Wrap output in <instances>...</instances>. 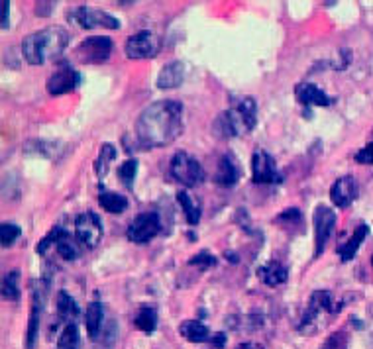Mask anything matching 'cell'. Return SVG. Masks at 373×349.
I'll use <instances>...</instances> for the list:
<instances>
[{
  "label": "cell",
  "instance_id": "cell-1",
  "mask_svg": "<svg viewBox=\"0 0 373 349\" xmlns=\"http://www.w3.org/2000/svg\"><path fill=\"white\" fill-rule=\"evenodd\" d=\"M183 131V104L179 101H155L142 110L136 122V135L144 147H165Z\"/></svg>",
  "mask_w": 373,
  "mask_h": 349
},
{
  "label": "cell",
  "instance_id": "cell-2",
  "mask_svg": "<svg viewBox=\"0 0 373 349\" xmlns=\"http://www.w3.org/2000/svg\"><path fill=\"white\" fill-rule=\"evenodd\" d=\"M71 36L60 26L44 28L30 34L22 42V55L30 65H44L51 59H57L65 51Z\"/></svg>",
  "mask_w": 373,
  "mask_h": 349
},
{
  "label": "cell",
  "instance_id": "cell-3",
  "mask_svg": "<svg viewBox=\"0 0 373 349\" xmlns=\"http://www.w3.org/2000/svg\"><path fill=\"white\" fill-rule=\"evenodd\" d=\"M257 124V104L252 96L240 99L230 110H226L214 120V131L220 140L238 138L250 133Z\"/></svg>",
  "mask_w": 373,
  "mask_h": 349
},
{
  "label": "cell",
  "instance_id": "cell-4",
  "mask_svg": "<svg viewBox=\"0 0 373 349\" xmlns=\"http://www.w3.org/2000/svg\"><path fill=\"white\" fill-rule=\"evenodd\" d=\"M169 173L171 177L185 185V187H196L205 181V169L193 155H189L187 151H177L171 163H169Z\"/></svg>",
  "mask_w": 373,
  "mask_h": 349
},
{
  "label": "cell",
  "instance_id": "cell-5",
  "mask_svg": "<svg viewBox=\"0 0 373 349\" xmlns=\"http://www.w3.org/2000/svg\"><path fill=\"white\" fill-rule=\"evenodd\" d=\"M75 237L83 248H97L103 240V222L94 212H83L75 220Z\"/></svg>",
  "mask_w": 373,
  "mask_h": 349
},
{
  "label": "cell",
  "instance_id": "cell-6",
  "mask_svg": "<svg viewBox=\"0 0 373 349\" xmlns=\"http://www.w3.org/2000/svg\"><path fill=\"white\" fill-rule=\"evenodd\" d=\"M112 53V40L106 36H94V38H87L85 42L77 45L75 55L81 63H89V65H97V63H105L106 59Z\"/></svg>",
  "mask_w": 373,
  "mask_h": 349
},
{
  "label": "cell",
  "instance_id": "cell-7",
  "mask_svg": "<svg viewBox=\"0 0 373 349\" xmlns=\"http://www.w3.org/2000/svg\"><path fill=\"white\" fill-rule=\"evenodd\" d=\"M252 179L257 185H279L283 181V174L268 151L257 149L252 155Z\"/></svg>",
  "mask_w": 373,
  "mask_h": 349
},
{
  "label": "cell",
  "instance_id": "cell-8",
  "mask_svg": "<svg viewBox=\"0 0 373 349\" xmlns=\"http://www.w3.org/2000/svg\"><path fill=\"white\" fill-rule=\"evenodd\" d=\"M124 49L130 59H151L159 53L162 42L155 34H151L148 29H142L126 40Z\"/></svg>",
  "mask_w": 373,
  "mask_h": 349
},
{
  "label": "cell",
  "instance_id": "cell-9",
  "mask_svg": "<svg viewBox=\"0 0 373 349\" xmlns=\"http://www.w3.org/2000/svg\"><path fill=\"white\" fill-rule=\"evenodd\" d=\"M162 230V220L157 212H144V214H138L132 224L128 226V240L134 242V244H148L151 242L157 233Z\"/></svg>",
  "mask_w": 373,
  "mask_h": 349
},
{
  "label": "cell",
  "instance_id": "cell-10",
  "mask_svg": "<svg viewBox=\"0 0 373 349\" xmlns=\"http://www.w3.org/2000/svg\"><path fill=\"white\" fill-rule=\"evenodd\" d=\"M314 222V257H318L324 246L329 242V237L332 235V230L336 226V212L329 208V206H316L313 214Z\"/></svg>",
  "mask_w": 373,
  "mask_h": 349
},
{
  "label": "cell",
  "instance_id": "cell-11",
  "mask_svg": "<svg viewBox=\"0 0 373 349\" xmlns=\"http://www.w3.org/2000/svg\"><path fill=\"white\" fill-rule=\"evenodd\" d=\"M340 310V306L334 305L332 300V294L330 291H314L311 300H309V306L303 314V320H300V326L298 330L300 332H309V326L318 320V316L322 312H330V314H336Z\"/></svg>",
  "mask_w": 373,
  "mask_h": 349
},
{
  "label": "cell",
  "instance_id": "cell-12",
  "mask_svg": "<svg viewBox=\"0 0 373 349\" xmlns=\"http://www.w3.org/2000/svg\"><path fill=\"white\" fill-rule=\"evenodd\" d=\"M81 85V75L79 71H75L69 63H61L60 69L53 71V75L47 79V92L51 96H61V94H67Z\"/></svg>",
  "mask_w": 373,
  "mask_h": 349
},
{
  "label": "cell",
  "instance_id": "cell-13",
  "mask_svg": "<svg viewBox=\"0 0 373 349\" xmlns=\"http://www.w3.org/2000/svg\"><path fill=\"white\" fill-rule=\"evenodd\" d=\"M71 20H75L81 28L90 29L94 26H105L110 29L120 28V20L110 16L108 12H101V10H92L90 6H77L73 12L69 14Z\"/></svg>",
  "mask_w": 373,
  "mask_h": 349
},
{
  "label": "cell",
  "instance_id": "cell-14",
  "mask_svg": "<svg viewBox=\"0 0 373 349\" xmlns=\"http://www.w3.org/2000/svg\"><path fill=\"white\" fill-rule=\"evenodd\" d=\"M45 302V289L38 287L31 291V308L30 318H28V332H26V348L34 349L38 341V330H40V318Z\"/></svg>",
  "mask_w": 373,
  "mask_h": 349
},
{
  "label": "cell",
  "instance_id": "cell-15",
  "mask_svg": "<svg viewBox=\"0 0 373 349\" xmlns=\"http://www.w3.org/2000/svg\"><path fill=\"white\" fill-rule=\"evenodd\" d=\"M356 196H358V183L350 174L340 177L330 187V198H332L334 206H338V208H348L350 204L356 201Z\"/></svg>",
  "mask_w": 373,
  "mask_h": 349
},
{
  "label": "cell",
  "instance_id": "cell-16",
  "mask_svg": "<svg viewBox=\"0 0 373 349\" xmlns=\"http://www.w3.org/2000/svg\"><path fill=\"white\" fill-rule=\"evenodd\" d=\"M238 181H240L238 163H236V159H234L230 153H226V155H222V157L218 159V167H216V173H214V183L220 185V187L230 189V187H234Z\"/></svg>",
  "mask_w": 373,
  "mask_h": 349
},
{
  "label": "cell",
  "instance_id": "cell-17",
  "mask_svg": "<svg viewBox=\"0 0 373 349\" xmlns=\"http://www.w3.org/2000/svg\"><path fill=\"white\" fill-rule=\"evenodd\" d=\"M295 96H297V101L303 104V106H330L334 99H330L329 94L322 90V88H318L313 83H303V85H298L295 88Z\"/></svg>",
  "mask_w": 373,
  "mask_h": 349
},
{
  "label": "cell",
  "instance_id": "cell-18",
  "mask_svg": "<svg viewBox=\"0 0 373 349\" xmlns=\"http://www.w3.org/2000/svg\"><path fill=\"white\" fill-rule=\"evenodd\" d=\"M185 81V65L181 61H169L157 75V88H177Z\"/></svg>",
  "mask_w": 373,
  "mask_h": 349
},
{
  "label": "cell",
  "instance_id": "cell-19",
  "mask_svg": "<svg viewBox=\"0 0 373 349\" xmlns=\"http://www.w3.org/2000/svg\"><path fill=\"white\" fill-rule=\"evenodd\" d=\"M257 276L268 287H279L289 279V269L279 261H269L261 267H257Z\"/></svg>",
  "mask_w": 373,
  "mask_h": 349
},
{
  "label": "cell",
  "instance_id": "cell-20",
  "mask_svg": "<svg viewBox=\"0 0 373 349\" xmlns=\"http://www.w3.org/2000/svg\"><path fill=\"white\" fill-rule=\"evenodd\" d=\"M368 233H370V228H368L365 224H359L358 228H356V232L352 233V237H350L346 244H342L340 248L336 249V251H338V255H340V259H342L344 263L350 261V259H354V255L358 253L359 246H361V242L368 237Z\"/></svg>",
  "mask_w": 373,
  "mask_h": 349
},
{
  "label": "cell",
  "instance_id": "cell-21",
  "mask_svg": "<svg viewBox=\"0 0 373 349\" xmlns=\"http://www.w3.org/2000/svg\"><path fill=\"white\" fill-rule=\"evenodd\" d=\"M177 203L181 204L183 212H185V218L189 226H196L201 222V201L191 196L187 190H179L177 192Z\"/></svg>",
  "mask_w": 373,
  "mask_h": 349
},
{
  "label": "cell",
  "instance_id": "cell-22",
  "mask_svg": "<svg viewBox=\"0 0 373 349\" xmlns=\"http://www.w3.org/2000/svg\"><path fill=\"white\" fill-rule=\"evenodd\" d=\"M179 332L187 341H193V344H203L210 339V330L198 320H185L179 326Z\"/></svg>",
  "mask_w": 373,
  "mask_h": 349
},
{
  "label": "cell",
  "instance_id": "cell-23",
  "mask_svg": "<svg viewBox=\"0 0 373 349\" xmlns=\"http://www.w3.org/2000/svg\"><path fill=\"white\" fill-rule=\"evenodd\" d=\"M103 320H105V308L101 302H90L87 306V312H85V326H87V332L92 339H97V335L101 334V328H103Z\"/></svg>",
  "mask_w": 373,
  "mask_h": 349
},
{
  "label": "cell",
  "instance_id": "cell-24",
  "mask_svg": "<svg viewBox=\"0 0 373 349\" xmlns=\"http://www.w3.org/2000/svg\"><path fill=\"white\" fill-rule=\"evenodd\" d=\"M57 314H60L61 320H67V324H71L81 314V308L77 305V300L67 291H60V294H57Z\"/></svg>",
  "mask_w": 373,
  "mask_h": 349
},
{
  "label": "cell",
  "instance_id": "cell-25",
  "mask_svg": "<svg viewBox=\"0 0 373 349\" xmlns=\"http://www.w3.org/2000/svg\"><path fill=\"white\" fill-rule=\"evenodd\" d=\"M116 155H118V151H116V147L112 146V144H103L101 146L99 157L94 161V173H97L99 179H105L108 169H110V163L116 159Z\"/></svg>",
  "mask_w": 373,
  "mask_h": 349
},
{
  "label": "cell",
  "instance_id": "cell-26",
  "mask_svg": "<svg viewBox=\"0 0 373 349\" xmlns=\"http://www.w3.org/2000/svg\"><path fill=\"white\" fill-rule=\"evenodd\" d=\"M134 324L138 330L151 334L157 326V310L153 306H142L134 316Z\"/></svg>",
  "mask_w": 373,
  "mask_h": 349
},
{
  "label": "cell",
  "instance_id": "cell-27",
  "mask_svg": "<svg viewBox=\"0 0 373 349\" xmlns=\"http://www.w3.org/2000/svg\"><path fill=\"white\" fill-rule=\"evenodd\" d=\"M99 204L103 210L110 212V214H122L128 208V198L118 192H101Z\"/></svg>",
  "mask_w": 373,
  "mask_h": 349
},
{
  "label": "cell",
  "instance_id": "cell-28",
  "mask_svg": "<svg viewBox=\"0 0 373 349\" xmlns=\"http://www.w3.org/2000/svg\"><path fill=\"white\" fill-rule=\"evenodd\" d=\"M20 273L10 271L2 279V298L4 300H18L20 298V285H18Z\"/></svg>",
  "mask_w": 373,
  "mask_h": 349
},
{
  "label": "cell",
  "instance_id": "cell-29",
  "mask_svg": "<svg viewBox=\"0 0 373 349\" xmlns=\"http://www.w3.org/2000/svg\"><path fill=\"white\" fill-rule=\"evenodd\" d=\"M57 348L60 349H79V328L77 324H65L60 339H57Z\"/></svg>",
  "mask_w": 373,
  "mask_h": 349
},
{
  "label": "cell",
  "instance_id": "cell-30",
  "mask_svg": "<svg viewBox=\"0 0 373 349\" xmlns=\"http://www.w3.org/2000/svg\"><path fill=\"white\" fill-rule=\"evenodd\" d=\"M55 249H57V253H60L61 257L67 259V261H73V259L79 257V246H77V242H75L71 233H65L57 242Z\"/></svg>",
  "mask_w": 373,
  "mask_h": 349
},
{
  "label": "cell",
  "instance_id": "cell-31",
  "mask_svg": "<svg viewBox=\"0 0 373 349\" xmlns=\"http://www.w3.org/2000/svg\"><path fill=\"white\" fill-rule=\"evenodd\" d=\"M65 233H67V232H65V230H63L61 226H55V228H51V230L47 232V235H44V237H42V242L38 244L36 251H38L40 255H45V251L51 248L53 244L57 246V242H60V240L63 237V235H65Z\"/></svg>",
  "mask_w": 373,
  "mask_h": 349
},
{
  "label": "cell",
  "instance_id": "cell-32",
  "mask_svg": "<svg viewBox=\"0 0 373 349\" xmlns=\"http://www.w3.org/2000/svg\"><path fill=\"white\" fill-rule=\"evenodd\" d=\"M20 233H22V230H20L16 224L4 222V224L0 226V242H2V248H10L16 240L20 237Z\"/></svg>",
  "mask_w": 373,
  "mask_h": 349
},
{
  "label": "cell",
  "instance_id": "cell-33",
  "mask_svg": "<svg viewBox=\"0 0 373 349\" xmlns=\"http://www.w3.org/2000/svg\"><path fill=\"white\" fill-rule=\"evenodd\" d=\"M136 173H138V161L136 159L124 161V163L118 167V177L122 179V183H124L126 187H132V183H134V179H136Z\"/></svg>",
  "mask_w": 373,
  "mask_h": 349
},
{
  "label": "cell",
  "instance_id": "cell-34",
  "mask_svg": "<svg viewBox=\"0 0 373 349\" xmlns=\"http://www.w3.org/2000/svg\"><path fill=\"white\" fill-rule=\"evenodd\" d=\"M189 265H196V267H203V269H209V267H214L216 265V257L209 253V251H201V253H196L193 255L191 259H189Z\"/></svg>",
  "mask_w": 373,
  "mask_h": 349
},
{
  "label": "cell",
  "instance_id": "cell-35",
  "mask_svg": "<svg viewBox=\"0 0 373 349\" xmlns=\"http://www.w3.org/2000/svg\"><path fill=\"white\" fill-rule=\"evenodd\" d=\"M320 349H348V337L344 332H336L330 335Z\"/></svg>",
  "mask_w": 373,
  "mask_h": 349
},
{
  "label": "cell",
  "instance_id": "cell-36",
  "mask_svg": "<svg viewBox=\"0 0 373 349\" xmlns=\"http://www.w3.org/2000/svg\"><path fill=\"white\" fill-rule=\"evenodd\" d=\"M354 159L361 163V165H373V142L365 147H361L358 153L354 155Z\"/></svg>",
  "mask_w": 373,
  "mask_h": 349
},
{
  "label": "cell",
  "instance_id": "cell-37",
  "mask_svg": "<svg viewBox=\"0 0 373 349\" xmlns=\"http://www.w3.org/2000/svg\"><path fill=\"white\" fill-rule=\"evenodd\" d=\"M0 8H2V29H8V26H10V2L2 0Z\"/></svg>",
  "mask_w": 373,
  "mask_h": 349
},
{
  "label": "cell",
  "instance_id": "cell-38",
  "mask_svg": "<svg viewBox=\"0 0 373 349\" xmlns=\"http://www.w3.org/2000/svg\"><path fill=\"white\" fill-rule=\"evenodd\" d=\"M283 220H295V222H298L300 220V212H298V208H289V210H283L279 216H277V222H283Z\"/></svg>",
  "mask_w": 373,
  "mask_h": 349
},
{
  "label": "cell",
  "instance_id": "cell-39",
  "mask_svg": "<svg viewBox=\"0 0 373 349\" xmlns=\"http://www.w3.org/2000/svg\"><path fill=\"white\" fill-rule=\"evenodd\" d=\"M210 341L216 346V348H222L224 344H226V335L224 334H216L214 337H210Z\"/></svg>",
  "mask_w": 373,
  "mask_h": 349
},
{
  "label": "cell",
  "instance_id": "cell-40",
  "mask_svg": "<svg viewBox=\"0 0 373 349\" xmlns=\"http://www.w3.org/2000/svg\"><path fill=\"white\" fill-rule=\"evenodd\" d=\"M236 349H266V348L259 346V344H254V341H244V344H240Z\"/></svg>",
  "mask_w": 373,
  "mask_h": 349
},
{
  "label": "cell",
  "instance_id": "cell-41",
  "mask_svg": "<svg viewBox=\"0 0 373 349\" xmlns=\"http://www.w3.org/2000/svg\"><path fill=\"white\" fill-rule=\"evenodd\" d=\"M372 265H373V257H372Z\"/></svg>",
  "mask_w": 373,
  "mask_h": 349
}]
</instances>
